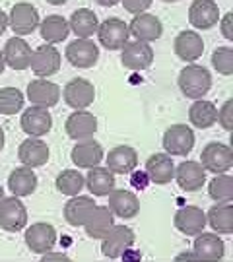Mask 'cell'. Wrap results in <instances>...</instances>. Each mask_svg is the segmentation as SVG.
Listing matches in <instances>:
<instances>
[{
  "label": "cell",
  "mask_w": 233,
  "mask_h": 262,
  "mask_svg": "<svg viewBox=\"0 0 233 262\" xmlns=\"http://www.w3.org/2000/svg\"><path fill=\"white\" fill-rule=\"evenodd\" d=\"M39 31H41V37L45 39L49 45H56V43H62L68 37L70 28H68V21L62 16L51 14L43 21H39Z\"/></svg>",
  "instance_id": "cell-34"
},
{
  "label": "cell",
  "mask_w": 233,
  "mask_h": 262,
  "mask_svg": "<svg viewBox=\"0 0 233 262\" xmlns=\"http://www.w3.org/2000/svg\"><path fill=\"white\" fill-rule=\"evenodd\" d=\"M8 188L10 192L18 198L33 194L35 188H37V175H35V171L28 167V165L16 167L8 175Z\"/></svg>",
  "instance_id": "cell-28"
},
{
  "label": "cell",
  "mask_w": 233,
  "mask_h": 262,
  "mask_svg": "<svg viewBox=\"0 0 233 262\" xmlns=\"http://www.w3.org/2000/svg\"><path fill=\"white\" fill-rule=\"evenodd\" d=\"M129 33L136 41H144V43H152L163 35V24L159 21L158 16L142 12L136 14L132 21L129 24Z\"/></svg>",
  "instance_id": "cell-14"
},
{
  "label": "cell",
  "mask_w": 233,
  "mask_h": 262,
  "mask_svg": "<svg viewBox=\"0 0 233 262\" xmlns=\"http://www.w3.org/2000/svg\"><path fill=\"white\" fill-rule=\"evenodd\" d=\"M175 181L181 190L185 192H196L204 187L206 183V169L200 165V161L186 159L181 165L175 167Z\"/></svg>",
  "instance_id": "cell-15"
},
{
  "label": "cell",
  "mask_w": 233,
  "mask_h": 262,
  "mask_svg": "<svg viewBox=\"0 0 233 262\" xmlns=\"http://www.w3.org/2000/svg\"><path fill=\"white\" fill-rule=\"evenodd\" d=\"M206 222L216 233H233V204L231 202H218L206 214Z\"/></svg>",
  "instance_id": "cell-33"
},
{
  "label": "cell",
  "mask_w": 233,
  "mask_h": 262,
  "mask_svg": "<svg viewBox=\"0 0 233 262\" xmlns=\"http://www.w3.org/2000/svg\"><path fill=\"white\" fill-rule=\"evenodd\" d=\"M150 177V183L156 185H167L175 177V163L169 154H154L146 161V169Z\"/></svg>",
  "instance_id": "cell-25"
},
{
  "label": "cell",
  "mask_w": 233,
  "mask_h": 262,
  "mask_svg": "<svg viewBox=\"0 0 233 262\" xmlns=\"http://www.w3.org/2000/svg\"><path fill=\"white\" fill-rule=\"evenodd\" d=\"M29 68L37 78H51L60 70V53L53 45H41L35 51H31Z\"/></svg>",
  "instance_id": "cell-8"
},
{
  "label": "cell",
  "mask_w": 233,
  "mask_h": 262,
  "mask_svg": "<svg viewBox=\"0 0 233 262\" xmlns=\"http://www.w3.org/2000/svg\"><path fill=\"white\" fill-rule=\"evenodd\" d=\"M24 94L18 88H0V113L2 115H16L24 109Z\"/></svg>",
  "instance_id": "cell-38"
},
{
  "label": "cell",
  "mask_w": 233,
  "mask_h": 262,
  "mask_svg": "<svg viewBox=\"0 0 233 262\" xmlns=\"http://www.w3.org/2000/svg\"><path fill=\"white\" fill-rule=\"evenodd\" d=\"M107 196H109V204L107 206L113 212V215L122 217V220H132V217H136L140 214V200L131 190L113 188Z\"/></svg>",
  "instance_id": "cell-20"
},
{
  "label": "cell",
  "mask_w": 233,
  "mask_h": 262,
  "mask_svg": "<svg viewBox=\"0 0 233 262\" xmlns=\"http://www.w3.org/2000/svg\"><path fill=\"white\" fill-rule=\"evenodd\" d=\"M55 185L56 190L62 192L65 196H76L86 187V177L76 169H65V171H60L56 175Z\"/></svg>",
  "instance_id": "cell-36"
},
{
  "label": "cell",
  "mask_w": 233,
  "mask_h": 262,
  "mask_svg": "<svg viewBox=\"0 0 233 262\" xmlns=\"http://www.w3.org/2000/svg\"><path fill=\"white\" fill-rule=\"evenodd\" d=\"M208 194L216 202H231L233 200V179L227 173L216 175L208 185Z\"/></svg>",
  "instance_id": "cell-37"
},
{
  "label": "cell",
  "mask_w": 233,
  "mask_h": 262,
  "mask_svg": "<svg viewBox=\"0 0 233 262\" xmlns=\"http://www.w3.org/2000/svg\"><path fill=\"white\" fill-rule=\"evenodd\" d=\"M216 121L220 122L227 132L233 130V99H227V101L222 105V109L218 111V119H216Z\"/></svg>",
  "instance_id": "cell-40"
},
{
  "label": "cell",
  "mask_w": 233,
  "mask_h": 262,
  "mask_svg": "<svg viewBox=\"0 0 233 262\" xmlns=\"http://www.w3.org/2000/svg\"><path fill=\"white\" fill-rule=\"evenodd\" d=\"M138 165V154L131 146H117L107 154V169L119 175H129Z\"/></svg>",
  "instance_id": "cell-29"
},
{
  "label": "cell",
  "mask_w": 233,
  "mask_h": 262,
  "mask_svg": "<svg viewBox=\"0 0 233 262\" xmlns=\"http://www.w3.org/2000/svg\"><path fill=\"white\" fill-rule=\"evenodd\" d=\"M4 62L12 68V70H26L29 68V60H31V47L28 45L26 39L14 35L12 39L6 41L4 45Z\"/></svg>",
  "instance_id": "cell-26"
},
{
  "label": "cell",
  "mask_w": 233,
  "mask_h": 262,
  "mask_svg": "<svg viewBox=\"0 0 233 262\" xmlns=\"http://www.w3.org/2000/svg\"><path fill=\"white\" fill-rule=\"evenodd\" d=\"M60 88L47 80V78H37L31 80L28 85V99L31 105L35 107H43V109H51L60 101Z\"/></svg>",
  "instance_id": "cell-11"
},
{
  "label": "cell",
  "mask_w": 233,
  "mask_h": 262,
  "mask_svg": "<svg viewBox=\"0 0 233 262\" xmlns=\"http://www.w3.org/2000/svg\"><path fill=\"white\" fill-rule=\"evenodd\" d=\"M41 260L43 262H51V260H70L65 253H53V251H47V253L41 254Z\"/></svg>",
  "instance_id": "cell-44"
},
{
  "label": "cell",
  "mask_w": 233,
  "mask_h": 262,
  "mask_svg": "<svg viewBox=\"0 0 233 262\" xmlns=\"http://www.w3.org/2000/svg\"><path fill=\"white\" fill-rule=\"evenodd\" d=\"M2 148H4V130L0 128V151H2Z\"/></svg>",
  "instance_id": "cell-51"
},
{
  "label": "cell",
  "mask_w": 233,
  "mask_h": 262,
  "mask_svg": "<svg viewBox=\"0 0 233 262\" xmlns=\"http://www.w3.org/2000/svg\"><path fill=\"white\" fill-rule=\"evenodd\" d=\"M152 2H154V0H121V4L124 6V10L134 14V16L146 12V10L152 6Z\"/></svg>",
  "instance_id": "cell-41"
},
{
  "label": "cell",
  "mask_w": 233,
  "mask_h": 262,
  "mask_svg": "<svg viewBox=\"0 0 233 262\" xmlns=\"http://www.w3.org/2000/svg\"><path fill=\"white\" fill-rule=\"evenodd\" d=\"M179 90L188 99H202L212 88V74L200 64H186L179 72Z\"/></svg>",
  "instance_id": "cell-1"
},
{
  "label": "cell",
  "mask_w": 233,
  "mask_h": 262,
  "mask_svg": "<svg viewBox=\"0 0 233 262\" xmlns=\"http://www.w3.org/2000/svg\"><path fill=\"white\" fill-rule=\"evenodd\" d=\"M129 249H131V247H129ZM129 249L121 254V258H124V260H140V258H142V254H140V253H132L131 254V251H129Z\"/></svg>",
  "instance_id": "cell-46"
},
{
  "label": "cell",
  "mask_w": 233,
  "mask_h": 262,
  "mask_svg": "<svg viewBox=\"0 0 233 262\" xmlns=\"http://www.w3.org/2000/svg\"><path fill=\"white\" fill-rule=\"evenodd\" d=\"M188 21L195 29H210L220 21V8L214 0H195L188 8Z\"/></svg>",
  "instance_id": "cell-18"
},
{
  "label": "cell",
  "mask_w": 233,
  "mask_h": 262,
  "mask_svg": "<svg viewBox=\"0 0 233 262\" xmlns=\"http://www.w3.org/2000/svg\"><path fill=\"white\" fill-rule=\"evenodd\" d=\"M18 158L24 165L28 167H43L49 158H51V150L47 146V142L39 140V138H31L24 140L18 148Z\"/></svg>",
  "instance_id": "cell-24"
},
{
  "label": "cell",
  "mask_w": 233,
  "mask_h": 262,
  "mask_svg": "<svg viewBox=\"0 0 233 262\" xmlns=\"http://www.w3.org/2000/svg\"><path fill=\"white\" fill-rule=\"evenodd\" d=\"M6 28H8V14L0 10V35L6 31Z\"/></svg>",
  "instance_id": "cell-45"
},
{
  "label": "cell",
  "mask_w": 233,
  "mask_h": 262,
  "mask_svg": "<svg viewBox=\"0 0 233 262\" xmlns=\"http://www.w3.org/2000/svg\"><path fill=\"white\" fill-rule=\"evenodd\" d=\"M28 225V210L18 196H10L0 202V229L18 233Z\"/></svg>",
  "instance_id": "cell-5"
},
{
  "label": "cell",
  "mask_w": 233,
  "mask_h": 262,
  "mask_svg": "<svg viewBox=\"0 0 233 262\" xmlns=\"http://www.w3.org/2000/svg\"><path fill=\"white\" fill-rule=\"evenodd\" d=\"M26 245L31 253L43 254L47 251H53L56 245V229L51 224L37 222L26 229Z\"/></svg>",
  "instance_id": "cell-12"
},
{
  "label": "cell",
  "mask_w": 233,
  "mask_h": 262,
  "mask_svg": "<svg viewBox=\"0 0 233 262\" xmlns=\"http://www.w3.org/2000/svg\"><path fill=\"white\" fill-rule=\"evenodd\" d=\"M66 58L76 68H92L99 58V47L90 39H78L66 47Z\"/></svg>",
  "instance_id": "cell-16"
},
{
  "label": "cell",
  "mask_w": 233,
  "mask_h": 262,
  "mask_svg": "<svg viewBox=\"0 0 233 262\" xmlns=\"http://www.w3.org/2000/svg\"><path fill=\"white\" fill-rule=\"evenodd\" d=\"M131 185L136 188V190H140V192H142V190H146L148 185H150L148 173H146V171H136V169L131 171Z\"/></svg>",
  "instance_id": "cell-42"
},
{
  "label": "cell",
  "mask_w": 233,
  "mask_h": 262,
  "mask_svg": "<svg viewBox=\"0 0 233 262\" xmlns=\"http://www.w3.org/2000/svg\"><path fill=\"white\" fill-rule=\"evenodd\" d=\"M121 62L129 70H146L154 62V49L144 41H126L121 49Z\"/></svg>",
  "instance_id": "cell-6"
},
{
  "label": "cell",
  "mask_w": 233,
  "mask_h": 262,
  "mask_svg": "<svg viewBox=\"0 0 233 262\" xmlns=\"http://www.w3.org/2000/svg\"><path fill=\"white\" fill-rule=\"evenodd\" d=\"M173 49H175V55L185 60V62H196L202 53H204V41L202 35L196 33V31H181L175 41H173Z\"/></svg>",
  "instance_id": "cell-22"
},
{
  "label": "cell",
  "mask_w": 233,
  "mask_h": 262,
  "mask_svg": "<svg viewBox=\"0 0 233 262\" xmlns=\"http://www.w3.org/2000/svg\"><path fill=\"white\" fill-rule=\"evenodd\" d=\"M4 68H6V62H4V55H2V51H0V74L4 72Z\"/></svg>",
  "instance_id": "cell-50"
},
{
  "label": "cell",
  "mask_w": 233,
  "mask_h": 262,
  "mask_svg": "<svg viewBox=\"0 0 233 262\" xmlns=\"http://www.w3.org/2000/svg\"><path fill=\"white\" fill-rule=\"evenodd\" d=\"M177 258H179V260H185V258H195V253H185V254H179Z\"/></svg>",
  "instance_id": "cell-49"
},
{
  "label": "cell",
  "mask_w": 233,
  "mask_h": 262,
  "mask_svg": "<svg viewBox=\"0 0 233 262\" xmlns=\"http://www.w3.org/2000/svg\"><path fill=\"white\" fill-rule=\"evenodd\" d=\"M60 95L65 97V103L76 109V111L78 109H88L95 99V88L86 78H74L65 85Z\"/></svg>",
  "instance_id": "cell-9"
},
{
  "label": "cell",
  "mask_w": 233,
  "mask_h": 262,
  "mask_svg": "<svg viewBox=\"0 0 233 262\" xmlns=\"http://www.w3.org/2000/svg\"><path fill=\"white\" fill-rule=\"evenodd\" d=\"M113 225H115V215L109 206H95L84 222V229L90 239H103Z\"/></svg>",
  "instance_id": "cell-27"
},
{
  "label": "cell",
  "mask_w": 233,
  "mask_h": 262,
  "mask_svg": "<svg viewBox=\"0 0 233 262\" xmlns=\"http://www.w3.org/2000/svg\"><path fill=\"white\" fill-rule=\"evenodd\" d=\"M99 6H105V8H111V6H115V4H119L121 0H95Z\"/></svg>",
  "instance_id": "cell-47"
},
{
  "label": "cell",
  "mask_w": 233,
  "mask_h": 262,
  "mask_svg": "<svg viewBox=\"0 0 233 262\" xmlns=\"http://www.w3.org/2000/svg\"><path fill=\"white\" fill-rule=\"evenodd\" d=\"M231 21H233V14L227 12L222 16V19L218 21L220 24V29H222V35H224L227 41H233V29H231Z\"/></svg>",
  "instance_id": "cell-43"
},
{
  "label": "cell",
  "mask_w": 233,
  "mask_h": 262,
  "mask_svg": "<svg viewBox=\"0 0 233 262\" xmlns=\"http://www.w3.org/2000/svg\"><path fill=\"white\" fill-rule=\"evenodd\" d=\"M200 165L214 175L227 173L233 167V150L222 142H210L202 148Z\"/></svg>",
  "instance_id": "cell-2"
},
{
  "label": "cell",
  "mask_w": 233,
  "mask_h": 262,
  "mask_svg": "<svg viewBox=\"0 0 233 262\" xmlns=\"http://www.w3.org/2000/svg\"><path fill=\"white\" fill-rule=\"evenodd\" d=\"M39 10L29 2H18L14 4L8 14V28L18 35H29L39 28Z\"/></svg>",
  "instance_id": "cell-3"
},
{
  "label": "cell",
  "mask_w": 233,
  "mask_h": 262,
  "mask_svg": "<svg viewBox=\"0 0 233 262\" xmlns=\"http://www.w3.org/2000/svg\"><path fill=\"white\" fill-rule=\"evenodd\" d=\"M49 4H53V6H62V4H66L68 0H47Z\"/></svg>",
  "instance_id": "cell-48"
},
{
  "label": "cell",
  "mask_w": 233,
  "mask_h": 262,
  "mask_svg": "<svg viewBox=\"0 0 233 262\" xmlns=\"http://www.w3.org/2000/svg\"><path fill=\"white\" fill-rule=\"evenodd\" d=\"M175 227L186 237L198 235L200 231H204L206 227V214L202 208L198 206H183L177 210L175 214Z\"/></svg>",
  "instance_id": "cell-23"
},
{
  "label": "cell",
  "mask_w": 233,
  "mask_h": 262,
  "mask_svg": "<svg viewBox=\"0 0 233 262\" xmlns=\"http://www.w3.org/2000/svg\"><path fill=\"white\" fill-rule=\"evenodd\" d=\"M136 235L129 225H113L101 239V253L107 258H121V254L134 245Z\"/></svg>",
  "instance_id": "cell-7"
},
{
  "label": "cell",
  "mask_w": 233,
  "mask_h": 262,
  "mask_svg": "<svg viewBox=\"0 0 233 262\" xmlns=\"http://www.w3.org/2000/svg\"><path fill=\"white\" fill-rule=\"evenodd\" d=\"M19 124H22V130L26 132L28 136H31V138H43L53 128V117H51L49 109L31 105L29 109L24 111Z\"/></svg>",
  "instance_id": "cell-13"
},
{
  "label": "cell",
  "mask_w": 233,
  "mask_h": 262,
  "mask_svg": "<svg viewBox=\"0 0 233 262\" xmlns=\"http://www.w3.org/2000/svg\"><path fill=\"white\" fill-rule=\"evenodd\" d=\"M195 132L188 124H171L161 144L169 156H188L195 148Z\"/></svg>",
  "instance_id": "cell-4"
},
{
  "label": "cell",
  "mask_w": 233,
  "mask_h": 262,
  "mask_svg": "<svg viewBox=\"0 0 233 262\" xmlns=\"http://www.w3.org/2000/svg\"><path fill=\"white\" fill-rule=\"evenodd\" d=\"M103 148L99 142L92 138H86V140H78L76 146L70 151V158L78 169H92L95 165H99L103 159Z\"/></svg>",
  "instance_id": "cell-19"
},
{
  "label": "cell",
  "mask_w": 233,
  "mask_h": 262,
  "mask_svg": "<svg viewBox=\"0 0 233 262\" xmlns=\"http://www.w3.org/2000/svg\"><path fill=\"white\" fill-rule=\"evenodd\" d=\"M163 2H179V0H163Z\"/></svg>",
  "instance_id": "cell-53"
},
{
  "label": "cell",
  "mask_w": 233,
  "mask_h": 262,
  "mask_svg": "<svg viewBox=\"0 0 233 262\" xmlns=\"http://www.w3.org/2000/svg\"><path fill=\"white\" fill-rule=\"evenodd\" d=\"M97 37L105 49L109 51H119L122 45L129 41L131 33H129V24H124L119 18H109L103 24L97 26Z\"/></svg>",
  "instance_id": "cell-10"
},
{
  "label": "cell",
  "mask_w": 233,
  "mask_h": 262,
  "mask_svg": "<svg viewBox=\"0 0 233 262\" xmlns=\"http://www.w3.org/2000/svg\"><path fill=\"white\" fill-rule=\"evenodd\" d=\"M65 130H66V134L76 142L92 138L93 134L97 132V119H95V115H92L90 111L78 109V111H74L66 119Z\"/></svg>",
  "instance_id": "cell-17"
},
{
  "label": "cell",
  "mask_w": 233,
  "mask_h": 262,
  "mask_svg": "<svg viewBox=\"0 0 233 262\" xmlns=\"http://www.w3.org/2000/svg\"><path fill=\"white\" fill-rule=\"evenodd\" d=\"M218 119V107L206 99H195L188 109V121L196 128H210Z\"/></svg>",
  "instance_id": "cell-35"
},
{
  "label": "cell",
  "mask_w": 233,
  "mask_h": 262,
  "mask_svg": "<svg viewBox=\"0 0 233 262\" xmlns=\"http://www.w3.org/2000/svg\"><path fill=\"white\" fill-rule=\"evenodd\" d=\"M97 16L95 12H92L90 8H78L72 12L70 21H68V28L74 33L78 39H90L97 33Z\"/></svg>",
  "instance_id": "cell-31"
},
{
  "label": "cell",
  "mask_w": 233,
  "mask_h": 262,
  "mask_svg": "<svg viewBox=\"0 0 233 262\" xmlns=\"http://www.w3.org/2000/svg\"><path fill=\"white\" fill-rule=\"evenodd\" d=\"M4 200V188H2V185H0V202Z\"/></svg>",
  "instance_id": "cell-52"
},
{
  "label": "cell",
  "mask_w": 233,
  "mask_h": 262,
  "mask_svg": "<svg viewBox=\"0 0 233 262\" xmlns=\"http://www.w3.org/2000/svg\"><path fill=\"white\" fill-rule=\"evenodd\" d=\"M193 253L198 260H222L225 254V243L220 235L200 231L193 245Z\"/></svg>",
  "instance_id": "cell-21"
},
{
  "label": "cell",
  "mask_w": 233,
  "mask_h": 262,
  "mask_svg": "<svg viewBox=\"0 0 233 262\" xmlns=\"http://www.w3.org/2000/svg\"><path fill=\"white\" fill-rule=\"evenodd\" d=\"M86 187H88V190L92 192L93 196H107L115 188V173L111 169L95 165V167L88 171Z\"/></svg>",
  "instance_id": "cell-32"
},
{
  "label": "cell",
  "mask_w": 233,
  "mask_h": 262,
  "mask_svg": "<svg viewBox=\"0 0 233 262\" xmlns=\"http://www.w3.org/2000/svg\"><path fill=\"white\" fill-rule=\"evenodd\" d=\"M212 66L216 72L222 76L233 74V49L231 47H218L212 53Z\"/></svg>",
  "instance_id": "cell-39"
},
{
  "label": "cell",
  "mask_w": 233,
  "mask_h": 262,
  "mask_svg": "<svg viewBox=\"0 0 233 262\" xmlns=\"http://www.w3.org/2000/svg\"><path fill=\"white\" fill-rule=\"evenodd\" d=\"M97 206L95 200L92 196H70V200L65 204V220L68 225L72 227H80L84 225V222L88 220V215L92 214V210Z\"/></svg>",
  "instance_id": "cell-30"
}]
</instances>
